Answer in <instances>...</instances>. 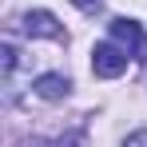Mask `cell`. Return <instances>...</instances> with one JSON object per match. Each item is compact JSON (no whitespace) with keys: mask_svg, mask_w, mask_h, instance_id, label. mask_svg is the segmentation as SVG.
Wrapping results in <instances>:
<instances>
[{"mask_svg":"<svg viewBox=\"0 0 147 147\" xmlns=\"http://www.w3.org/2000/svg\"><path fill=\"white\" fill-rule=\"evenodd\" d=\"M0 56H4V76H8L12 68H16V48H12V44H4V52H0Z\"/></svg>","mask_w":147,"mask_h":147,"instance_id":"5","label":"cell"},{"mask_svg":"<svg viewBox=\"0 0 147 147\" xmlns=\"http://www.w3.org/2000/svg\"><path fill=\"white\" fill-rule=\"evenodd\" d=\"M127 56L131 52L119 48V44H96L92 48V72L103 76V80H115V76L127 72Z\"/></svg>","mask_w":147,"mask_h":147,"instance_id":"1","label":"cell"},{"mask_svg":"<svg viewBox=\"0 0 147 147\" xmlns=\"http://www.w3.org/2000/svg\"><path fill=\"white\" fill-rule=\"evenodd\" d=\"M32 92L40 99H48V103H60V99H68V92H72V80L60 76V72H44V76H36Z\"/></svg>","mask_w":147,"mask_h":147,"instance_id":"3","label":"cell"},{"mask_svg":"<svg viewBox=\"0 0 147 147\" xmlns=\"http://www.w3.org/2000/svg\"><path fill=\"white\" fill-rule=\"evenodd\" d=\"M123 147H147V127H143V131H131Z\"/></svg>","mask_w":147,"mask_h":147,"instance_id":"6","label":"cell"},{"mask_svg":"<svg viewBox=\"0 0 147 147\" xmlns=\"http://www.w3.org/2000/svg\"><path fill=\"white\" fill-rule=\"evenodd\" d=\"M139 60L147 64V36H143V44H139Z\"/></svg>","mask_w":147,"mask_h":147,"instance_id":"8","label":"cell"},{"mask_svg":"<svg viewBox=\"0 0 147 147\" xmlns=\"http://www.w3.org/2000/svg\"><path fill=\"white\" fill-rule=\"evenodd\" d=\"M72 4H76V8H80V12H96V8H99V4H103V0H72Z\"/></svg>","mask_w":147,"mask_h":147,"instance_id":"7","label":"cell"},{"mask_svg":"<svg viewBox=\"0 0 147 147\" xmlns=\"http://www.w3.org/2000/svg\"><path fill=\"white\" fill-rule=\"evenodd\" d=\"M20 24H24V32L36 36V40H68V36H64V24L52 16L48 8H32V12H24Z\"/></svg>","mask_w":147,"mask_h":147,"instance_id":"2","label":"cell"},{"mask_svg":"<svg viewBox=\"0 0 147 147\" xmlns=\"http://www.w3.org/2000/svg\"><path fill=\"white\" fill-rule=\"evenodd\" d=\"M111 40H115L119 48H127V52H139V44H143V28L135 24L131 16H115V20H111Z\"/></svg>","mask_w":147,"mask_h":147,"instance_id":"4","label":"cell"}]
</instances>
